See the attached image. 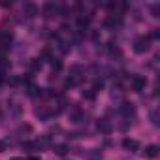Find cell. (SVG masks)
<instances>
[{"label": "cell", "instance_id": "1", "mask_svg": "<svg viewBox=\"0 0 160 160\" xmlns=\"http://www.w3.org/2000/svg\"><path fill=\"white\" fill-rule=\"evenodd\" d=\"M58 13H60V4H57V2H47L42 8V15L47 17V19H51V17H55Z\"/></svg>", "mask_w": 160, "mask_h": 160}, {"label": "cell", "instance_id": "2", "mask_svg": "<svg viewBox=\"0 0 160 160\" xmlns=\"http://www.w3.org/2000/svg\"><path fill=\"white\" fill-rule=\"evenodd\" d=\"M149 47H151V38L141 36V38H138V40L134 42V51H136L138 55L147 53V51H149Z\"/></svg>", "mask_w": 160, "mask_h": 160}, {"label": "cell", "instance_id": "3", "mask_svg": "<svg viewBox=\"0 0 160 160\" xmlns=\"http://www.w3.org/2000/svg\"><path fill=\"white\" fill-rule=\"evenodd\" d=\"M130 85H132V91L141 92V91L147 87V79H145L143 75H134V77H132V81H130Z\"/></svg>", "mask_w": 160, "mask_h": 160}, {"label": "cell", "instance_id": "4", "mask_svg": "<svg viewBox=\"0 0 160 160\" xmlns=\"http://www.w3.org/2000/svg\"><path fill=\"white\" fill-rule=\"evenodd\" d=\"M96 128H98L100 134H106V136H109V134L113 132V124H111L108 119H100V121L96 122Z\"/></svg>", "mask_w": 160, "mask_h": 160}, {"label": "cell", "instance_id": "5", "mask_svg": "<svg viewBox=\"0 0 160 160\" xmlns=\"http://www.w3.org/2000/svg\"><path fill=\"white\" fill-rule=\"evenodd\" d=\"M23 13H25L27 17H36V15H38V6H36L34 2H25V4H23Z\"/></svg>", "mask_w": 160, "mask_h": 160}, {"label": "cell", "instance_id": "6", "mask_svg": "<svg viewBox=\"0 0 160 160\" xmlns=\"http://www.w3.org/2000/svg\"><path fill=\"white\" fill-rule=\"evenodd\" d=\"M158 145H147L143 151H141V154H143V158H156L158 156Z\"/></svg>", "mask_w": 160, "mask_h": 160}, {"label": "cell", "instance_id": "7", "mask_svg": "<svg viewBox=\"0 0 160 160\" xmlns=\"http://www.w3.org/2000/svg\"><path fill=\"white\" fill-rule=\"evenodd\" d=\"M121 113H122L126 119H130V117H136V108H134V104H128V102H124V104L121 106Z\"/></svg>", "mask_w": 160, "mask_h": 160}, {"label": "cell", "instance_id": "8", "mask_svg": "<svg viewBox=\"0 0 160 160\" xmlns=\"http://www.w3.org/2000/svg\"><path fill=\"white\" fill-rule=\"evenodd\" d=\"M122 147H124L126 151H138V149H139V141L126 138V139H122Z\"/></svg>", "mask_w": 160, "mask_h": 160}, {"label": "cell", "instance_id": "9", "mask_svg": "<svg viewBox=\"0 0 160 160\" xmlns=\"http://www.w3.org/2000/svg\"><path fill=\"white\" fill-rule=\"evenodd\" d=\"M89 25H91V15H89V17H79V19H77V28H79V30H87Z\"/></svg>", "mask_w": 160, "mask_h": 160}, {"label": "cell", "instance_id": "10", "mask_svg": "<svg viewBox=\"0 0 160 160\" xmlns=\"http://www.w3.org/2000/svg\"><path fill=\"white\" fill-rule=\"evenodd\" d=\"M87 158H89V160H104V158H102V152H100L98 149H91V151L87 152Z\"/></svg>", "mask_w": 160, "mask_h": 160}, {"label": "cell", "instance_id": "11", "mask_svg": "<svg viewBox=\"0 0 160 160\" xmlns=\"http://www.w3.org/2000/svg\"><path fill=\"white\" fill-rule=\"evenodd\" d=\"M149 117H151V122H152V126H158V124H160V121H158L160 117H158V111H156V109H152Z\"/></svg>", "mask_w": 160, "mask_h": 160}, {"label": "cell", "instance_id": "12", "mask_svg": "<svg viewBox=\"0 0 160 160\" xmlns=\"http://www.w3.org/2000/svg\"><path fill=\"white\" fill-rule=\"evenodd\" d=\"M55 152H57L58 156H64V154L68 152V145H55Z\"/></svg>", "mask_w": 160, "mask_h": 160}, {"label": "cell", "instance_id": "13", "mask_svg": "<svg viewBox=\"0 0 160 160\" xmlns=\"http://www.w3.org/2000/svg\"><path fill=\"white\" fill-rule=\"evenodd\" d=\"M151 13H152V17H160V4H152L151 6Z\"/></svg>", "mask_w": 160, "mask_h": 160}, {"label": "cell", "instance_id": "14", "mask_svg": "<svg viewBox=\"0 0 160 160\" xmlns=\"http://www.w3.org/2000/svg\"><path fill=\"white\" fill-rule=\"evenodd\" d=\"M40 94V89L36 85H28V96H38Z\"/></svg>", "mask_w": 160, "mask_h": 160}, {"label": "cell", "instance_id": "15", "mask_svg": "<svg viewBox=\"0 0 160 160\" xmlns=\"http://www.w3.org/2000/svg\"><path fill=\"white\" fill-rule=\"evenodd\" d=\"M111 96H113V98H121V96H122V89H121V87H113Z\"/></svg>", "mask_w": 160, "mask_h": 160}, {"label": "cell", "instance_id": "16", "mask_svg": "<svg viewBox=\"0 0 160 160\" xmlns=\"http://www.w3.org/2000/svg\"><path fill=\"white\" fill-rule=\"evenodd\" d=\"M32 70H42V60L40 58H34L32 60Z\"/></svg>", "mask_w": 160, "mask_h": 160}, {"label": "cell", "instance_id": "17", "mask_svg": "<svg viewBox=\"0 0 160 160\" xmlns=\"http://www.w3.org/2000/svg\"><path fill=\"white\" fill-rule=\"evenodd\" d=\"M102 87H104V81L100 79V81H94V89H92V91H100Z\"/></svg>", "mask_w": 160, "mask_h": 160}, {"label": "cell", "instance_id": "18", "mask_svg": "<svg viewBox=\"0 0 160 160\" xmlns=\"http://www.w3.org/2000/svg\"><path fill=\"white\" fill-rule=\"evenodd\" d=\"M60 68H62V64H60V60H53V70H57V72H58Z\"/></svg>", "mask_w": 160, "mask_h": 160}, {"label": "cell", "instance_id": "19", "mask_svg": "<svg viewBox=\"0 0 160 160\" xmlns=\"http://www.w3.org/2000/svg\"><path fill=\"white\" fill-rule=\"evenodd\" d=\"M30 130H32V128H30L28 124H23V126L19 128V132H21V134H23V132H30Z\"/></svg>", "mask_w": 160, "mask_h": 160}, {"label": "cell", "instance_id": "20", "mask_svg": "<svg viewBox=\"0 0 160 160\" xmlns=\"http://www.w3.org/2000/svg\"><path fill=\"white\" fill-rule=\"evenodd\" d=\"M6 151V143L4 141H0V152H4Z\"/></svg>", "mask_w": 160, "mask_h": 160}, {"label": "cell", "instance_id": "21", "mask_svg": "<svg viewBox=\"0 0 160 160\" xmlns=\"http://www.w3.org/2000/svg\"><path fill=\"white\" fill-rule=\"evenodd\" d=\"M10 160H25V158H21V156H15V158H10Z\"/></svg>", "mask_w": 160, "mask_h": 160}]
</instances>
